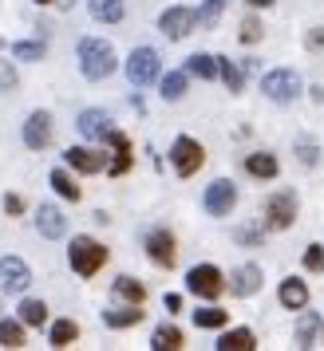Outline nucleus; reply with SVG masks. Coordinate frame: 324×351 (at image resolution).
<instances>
[{"instance_id": "1", "label": "nucleus", "mask_w": 324, "mask_h": 351, "mask_svg": "<svg viewBox=\"0 0 324 351\" xmlns=\"http://www.w3.org/2000/svg\"><path fill=\"white\" fill-rule=\"evenodd\" d=\"M76 56H80V71H83V80H107L115 71V48L107 44V40H95V36H83L80 40V48H76Z\"/></svg>"}, {"instance_id": "2", "label": "nucleus", "mask_w": 324, "mask_h": 351, "mask_svg": "<svg viewBox=\"0 0 324 351\" xmlns=\"http://www.w3.org/2000/svg\"><path fill=\"white\" fill-rule=\"evenodd\" d=\"M67 265H71V272L76 276H95L103 265H107V245H99L95 237H76L71 245H67Z\"/></svg>"}, {"instance_id": "3", "label": "nucleus", "mask_w": 324, "mask_h": 351, "mask_svg": "<svg viewBox=\"0 0 324 351\" xmlns=\"http://www.w3.org/2000/svg\"><path fill=\"white\" fill-rule=\"evenodd\" d=\"M202 162H206L202 143L190 138V134H178L174 146H170V166H174V174H178V178H194L198 170H202Z\"/></svg>"}, {"instance_id": "4", "label": "nucleus", "mask_w": 324, "mask_h": 351, "mask_svg": "<svg viewBox=\"0 0 324 351\" xmlns=\"http://www.w3.org/2000/svg\"><path fill=\"white\" fill-rule=\"evenodd\" d=\"M261 91L273 99V103H292V99L305 91V83H301V75H297L292 67H273V71L261 80Z\"/></svg>"}, {"instance_id": "5", "label": "nucleus", "mask_w": 324, "mask_h": 351, "mask_svg": "<svg viewBox=\"0 0 324 351\" xmlns=\"http://www.w3.org/2000/svg\"><path fill=\"white\" fill-rule=\"evenodd\" d=\"M186 288L194 292L198 300H218L226 292V276H222L218 265H194L186 272Z\"/></svg>"}, {"instance_id": "6", "label": "nucleus", "mask_w": 324, "mask_h": 351, "mask_svg": "<svg viewBox=\"0 0 324 351\" xmlns=\"http://www.w3.org/2000/svg\"><path fill=\"white\" fill-rule=\"evenodd\" d=\"M292 221H297V193L292 190H277L273 197L265 202V229L285 233Z\"/></svg>"}, {"instance_id": "7", "label": "nucleus", "mask_w": 324, "mask_h": 351, "mask_svg": "<svg viewBox=\"0 0 324 351\" xmlns=\"http://www.w3.org/2000/svg\"><path fill=\"white\" fill-rule=\"evenodd\" d=\"M162 75V60L154 48H135L127 60V80L135 83V87H150V83Z\"/></svg>"}, {"instance_id": "8", "label": "nucleus", "mask_w": 324, "mask_h": 351, "mask_svg": "<svg viewBox=\"0 0 324 351\" xmlns=\"http://www.w3.org/2000/svg\"><path fill=\"white\" fill-rule=\"evenodd\" d=\"M202 206H206L210 217H226V213H233V206H238V186H233L229 178L210 182V186H206V197H202Z\"/></svg>"}, {"instance_id": "9", "label": "nucleus", "mask_w": 324, "mask_h": 351, "mask_svg": "<svg viewBox=\"0 0 324 351\" xmlns=\"http://www.w3.org/2000/svg\"><path fill=\"white\" fill-rule=\"evenodd\" d=\"M194 28H198V12L194 8H182V4L166 8V12L159 16V32L166 36V40H186Z\"/></svg>"}, {"instance_id": "10", "label": "nucleus", "mask_w": 324, "mask_h": 351, "mask_svg": "<svg viewBox=\"0 0 324 351\" xmlns=\"http://www.w3.org/2000/svg\"><path fill=\"white\" fill-rule=\"evenodd\" d=\"M28 285H32V269H28V261H20V256H0V288L20 296Z\"/></svg>"}, {"instance_id": "11", "label": "nucleus", "mask_w": 324, "mask_h": 351, "mask_svg": "<svg viewBox=\"0 0 324 351\" xmlns=\"http://www.w3.org/2000/svg\"><path fill=\"white\" fill-rule=\"evenodd\" d=\"M51 134H56V127H51L48 111H32L28 114V123H24V146H28V150H48Z\"/></svg>"}, {"instance_id": "12", "label": "nucleus", "mask_w": 324, "mask_h": 351, "mask_svg": "<svg viewBox=\"0 0 324 351\" xmlns=\"http://www.w3.org/2000/svg\"><path fill=\"white\" fill-rule=\"evenodd\" d=\"M146 256H150L159 269H170V265L178 261V245H174V237H170V229L146 233Z\"/></svg>"}, {"instance_id": "13", "label": "nucleus", "mask_w": 324, "mask_h": 351, "mask_svg": "<svg viewBox=\"0 0 324 351\" xmlns=\"http://www.w3.org/2000/svg\"><path fill=\"white\" fill-rule=\"evenodd\" d=\"M80 134L83 138H91V143H107V134H111V119H107V111H99V107H87V111H80Z\"/></svg>"}, {"instance_id": "14", "label": "nucleus", "mask_w": 324, "mask_h": 351, "mask_svg": "<svg viewBox=\"0 0 324 351\" xmlns=\"http://www.w3.org/2000/svg\"><path fill=\"white\" fill-rule=\"evenodd\" d=\"M64 162L71 170H80V174H99V170H107V154H99L91 146H71V150H64Z\"/></svg>"}, {"instance_id": "15", "label": "nucleus", "mask_w": 324, "mask_h": 351, "mask_svg": "<svg viewBox=\"0 0 324 351\" xmlns=\"http://www.w3.org/2000/svg\"><path fill=\"white\" fill-rule=\"evenodd\" d=\"M36 229H40V237L60 241V237L67 233V217H64V209H56V206H40V209H36Z\"/></svg>"}, {"instance_id": "16", "label": "nucleus", "mask_w": 324, "mask_h": 351, "mask_svg": "<svg viewBox=\"0 0 324 351\" xmlns=\"http://www.w3.org/2000/svg\"><path fill=\"white\" fill-rule=\"evenodd\" d=\"M245 174H249V178H261V182H273V178L281 174V162H277L273 154L257 150V154H249V158H245Z\"/></svg>"}, {"instance_id": "17", "label": "nucleus", "mask_w": 324, "mask_h": 351, "mask_svg": "<svg viewBox=\"0 0 324 351\" xmlns=\"http://www.w3.org/2000/svg\"><path fill=\"white\" fill-rule=\"evenodd\" d=\"M87 12L99 24H119V20L127 16V4L123 0H87Z\"/></svg>"}, {"instance_id": "18", "label": "nucleus", "mask_w": 324, "mask_h": 351, "mask_svg": "<svg viewBox=\"0 0 324 351\" xmlns=\"http://www.w3.org/2000/svg\"><path fill=\"white\" fill-rule=\"evenodd\" d=\"M257 288H261L257 265H238V269H233V296H253Z\"/></svg>"}, {"instance_id": "19", "label": "nucleus", "mask_w": 324, "mask_h": 351, "mask_svg": "<svg viewBox=\"0 0 324 351\" xmlns=\"http://www.w3.org/2000/svg\"><path fill=\"white\" fill-rule=\"evenodd\" d=\"M277 300L285 304V308H305L308 304V285L297 280V276H289V280H281V288H277Z\"/></svg>"}, {"instance_id": "20", "label": "nucleus", "mask_w": 324, "mask_h": 351, "mask_svg": "<svg viewBox=\"0 0 324 351\" xmlns=\"http://www.w3.org/2000/svg\"><path fill=\"white\" fill-rule=\"evenodd\" d=\"M213 348H218V351H253V348H257V339H253L249 328H233V332L218 335V343H213Z\"/></svg>"}, {"instance_id": "21", "label": "nucleus", "mask_w": 324, "mask_h": 351, "mask_svg": "<svg viewBox=\"0 0 324 351\" xmlns=\"http://www.w3.org/2000/svg\"><path fill=\"white\" fill-rule=\"evenodd\" d=\"M186 339H182V332L174 328V324H159L154 328V335H150V348L154 351H178Z\"/></svg>"}, {"instance_id": "22", "label": "nucleus", "mask_w": 324, "mask_h": 351, "mask_svg": "<svg viewBox=\"0 0 324 351\" xmlns=\"http://www.w3.org/2000/svg\"><path fill=\"white\" fill-rule=\"evenodd\" d=\"M76 339H80V324H76V319H56L48 328L51 348H67V343H76Z\"/></svg>"}, {"instance_id": "23", "label": "nucleus", "mask_w": 324, "mask_h": 351, "mask_svg": "<svg viewBox=\"0 0 324 351\" xmlns=\"http://www.w3.org/2000/svg\"><path fill=\"white\" fill-rule=\"evenodd\" d=\"M186 71L198 75V80H218V75H222V64H218V56H202V51H198V56L186 60Z\"/></svg>"}, {"instance_id": "24", "label": "nucleus", "mask_w": 324, "mask_h": 351, "mask_svg": "<svg viewBox=\"0 0 324 351\" xmlns=\"http://www.w3.org/2000/svg\"><path fill=\"white\" fill-rule=\"evenodd\" d=\"M115 296L127 300V304H143L146 300V285L135 280V276H119V280H115Z\"/></svg>"}, {"instance_id": "25", "label": "nucleus", "mask_w": 324, "mask_h": 351, "mask_svg": "<svg viewBox=\"0 0 324 351\" xmlns=\"http://www.w3.org/2000/svg\"><path fill=\"white\" fill-rule=\"evenodd\" d=\"M51 190L60 193L64 202H80L83 197V190L76 186V178L67 174V170H51Z\"/></svg>"}, {"instance_id": "26", "label": "nucleus", "mask_w": 324, "mask_h": 351, "mask_svg": "<svg viewBox=\"0 0 324 351\" xmlns=\"http://www.w3.org/2000/svg\"><path fill=\"white\" fill-rule=\"evenodd\" d=\"M186 80H190V71H170V75H162V99L166 103H178L186 95Z\"/></svg>"}, {"instance_id": "27", "label": "nucleus", "mask_w": 324, "mask_h": 351, "mask_svg": "<svg viewBox=\"0 0 324 351\" xmlns=\"http://www.w3.org/2000/svg\"><path fill=\"white\" fill-rule=\"evenodd\" d=\"M143 319V304H130V308H119V312H103V324L107 328H130Z\"/></svg>"}, {"instance_id": "28", "label": "nucleus", "mask_w": 324, "mask_h": 351, "mask_svg": "<svg viewBox=\"0 0 324 351\" xmlns=\"http://www.w3.org/2000/svg\"><path fill=\"white\" fill-rule=\"evenodd\" d=\"M24 319H0V348H24Z\"/></svg>"}, {"instance_id": "29", "label": "nucleus", "mask_w": 324, "mask_h": 351, "mask_svg": "<svg viewBox=\"0 0 324 351\" xmlns=\"http://www.w3.org/2000/svg\"><path fill=\"white\" fill-rule=\"evenodd\" d=\"M20 319L28 328H44L48 324V304L44 300H20Z\"/></svg>"}, {"instance_id": "30", "label": "nucleus", "mask_w": 324, "mask_h": 351, "mask_svg": "<svg viewBox=\"0 0 324 351\" xmlns=\"http://www.w3.org/2000/svg\"><path fill=\"white\" fill-rule=\"evenodd\" d=\"M292 150H297V162H301V166H316V162H321V146H316L312 134H301V138L292 143Z\"/></svg>"}, {"instance_id": "31", "label": "nucleus", "mask_w": 324, "mask_h": 351, "mask_svg": "<svg viewBox=\"0 0 324 351\" xmlns=\"http://www.w3.org/2000/svg\"><path fill=\"white\" fill-rule=\"evenodd\" d=\"M226 319H229V312L226 308H213V304H206V308H198L194 312L198 328H226Z\"/></svg>"}, {"instance_id": "32", "label": "nucleus", "mask_w": 324, "mask_h": 351, "mask_svg": "<svg viewBox=\"0 0 324 351\" xmlns=\"http://www.w3.org/2000/svg\"><path fill=\"white\" fill-rule=\"evenodd\" d=\"M44 40H16L12 44V60H28V64H36V60H44Z\"/></svg>"}, {"instance_id": "33", "label": "nucleus", "mask_w": 324, "mask_h": 351, "mask_svg": "<svg viewBox=\"0 0 324 351\" xmlns=\"http://www.w3.org/2000/svg\"><path fill=\"white\" fill-rule=\"evenodd\" d=\"M218 64H222V83H226L229 91L238 95V91L245 87V71H242L238 64H233V60H222V56H218Z\"/></svg>"}, {"instance_id": "34", "label": "nucleus", "mask_w": 324, "mask_h": 351, "mask_svg": "<svg viewBox=\"0 0 324 351\" xmlns=\"http://www.w3.org/2000/svg\"><path fill=\"white\" fill-rule=\"evenodd\" d=\"M316 332H321V316H316V312H305V319L297 324V343L308 348V343L316 339Z\"/></svg>"}, {"instance_id": "35", "label": "nucleus", "mask_w": 324, "mask_h": 351, "mask_svg": "<svg viewBox=\"0 0 324 351\" xmlns=\"http://www.w3.org/2000/svg\"><path fill=\"white\" fill-rule=\"evenodd\" d=\"M261 36H265L261 20H257V16H245V20H242V28H238V40H242V44H257Z\"/></svg>"}, {"instance_id": "36", "label": "nucleus", "mask_w": 324, "mask_h": 351, "mask_svg": "<svg viewBox=\"0 0 324 351\" xmlns=\"http://www.w3.org/2000/svg\"><path fill=\"white\" fill-rule=\"evenodd\" d=\"M222 8H226V0H206L202 12H198V24H202V28H213L218 16H222Z\"/></svg>"}, {"instance_id": "37", "label": "nucleus", "mask_w": 324, "mask_h": 351, "mask_svg": "<svg viewBox=\"0 0 324 351\" xmlns=\"http://www.w3.org/2000/svg\"><path fill=\"white\" fill-rule=\"evenodd\" d=\"M305 269L308 272H324V245H308L305 249Z\"/></svg>"}, {"instance_id": "38", "label": "nucleus", "mask_w": 324, "mask_h": 351, "mask_svg": "<svg viewBox=\"0 0 324 351\" xmlns=\"http://www.w3.org/2000/svg\"><path fill=\"white\" fill-rule=\"evenodd\" d=\"M4 213H8V217H20V213H24V197H20V193H8V197H4Z\"/></svg>"}, {"instance_id": "39", "label": "nucleus", "mask_w": 324, "mask_h": 351, "mask_svg": "<svg viewBox=\"0 0 324 351\" xmlns=\"http://www.w3.org/2000/svg\"><path fill=\"white\" fill-rule=\"evenodd\" d=\"M127 170H130V150L115 154V162H107V174H127Z\"/></svg>"}, {"instance_id": "40", "label": "nucleus", "mask_w": 324, "mask_h": 351, "mask_svg": "<svg viewBox=\"0 0 324 351\" xmlns=\"http://www.w3.org/2000/svg\"><path fill=\"white\" fill-rule=\"evenodd\" d=\"M162 304H166V312H182V296H178V292H166Z\"/></svg>"}, {"instance_id": "41", "label": "nucleus", "mask_w": 324, "mask_h": 351, "mask_svg": "<svg viewBox=\"0 0 324 351\" xmlns=\"http://www.w3.org/2000/svg\"><path fill=\"white\" fill-rule=\"evenodd\" d=\"M238 241H245V245H257V241H261V229H238Z\"/></svg>"}, {"instance_id": "42", "label": "nucleus", "mask_w": 324, "mask_h": 351, "mask_svg": "<svg viewBox=\"0 0 324 351\" xmlns=\"http://www.w3.org/2000/svg\"><path fill=\"white\" fill-rule=\"evenodd\" d=\"M308 48H312V51L324 48V28H312V32H308Z\"/></svg>"}, {"instance_id": "43", "label": "nucleus", "mask_w": 324, "mask_h": 351, "mask_svg": "<svg viewBox=\"0 0 324 351\" xmlns=\"http://www.w3.org/2000/svg\"><path fill=\"white\" fill-rule=\"evenodd\" d=\"M253 8H273V0H249Z\"/></svg>"}, {"instance_id": "44", "label": "nucleus", "mask_w": 324, "mask_h": 351, "mask_svg": "<svg viewBox=\"0 0 324 351\" xmlns=\"http://www.w3.org/2000/svg\"><path fill=\"white\" fill-rule=\"evenodd\" d=\"M36 4H51V0H36Z\"/></svg>"}]
</instances>
